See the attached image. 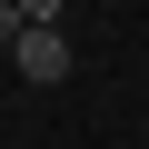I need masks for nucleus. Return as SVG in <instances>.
I'll use <instances>...</instances> for the list:
<instances>
[{"mask_svg":"<svg viewBox=\"0 0 149 149\" xmlns=\"http://www.w3.org/2000/svg\"><path fill=\"white\" fill-rule=\"evenodd\" d=\"M10 30H20V10H10V0H0V50H10Z\"/></svg>","mask_w":149,"mask_h":149,"instance_id":"obj_3","label":"nucleus"},{"mask_svg":"<svg viewBox=\"0 0 149 149\" xmlns=\"http://www.w3.org/2000/svg\"><path fill=\"white\" fill-rule=\"evenodd\" d=\"M10 60H20V80H30V90L70 80V40H60V20H20V30H10Z\"/></svg>","mask_w":149,"mask_h":149,"instance_id":"obj_1","label":"nucleus"},{"mask_svg":"<svg viewBox=\"0 0 149 149\" xmlns=\"http://www.w3.org/2000/svg\"><path fill=\"white\" fill-rule=\"evenodd\" d=\"M10 10H20V20H60V0H10Z\"/></svg>","mask_w":149,"mask_h":149,"instance_id":"obj_2","label":"nucleus"}]
</instances>
